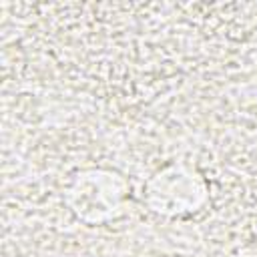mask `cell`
<instances>
[{"label": "cell", "instance_id": "6da1fadb", "mask_svg": "<svg viewBox=\"0 0 257 257\" xmlns=\"http://www.w3.org/2000/svg\"><path fill=\"white\" fill-rule=\"evenodd\" d=\"M128 199V181L120 173L102 167L76 171L64 189L68 211L84 225H106L120 219Z\"/></svg>", "mask_w": 257, "mask_h": 257}, {"label": "cell", "instance_id": "7a4b0ae2", "mask_svg": "<svg viewBox=\"0 0 257 257\" xmlns=\"http://www.w3.org/2000/svg\"><path fill=\"white\" fill-rule=\"evenodd\" d=\"M143 201L149 211L179 219L201 211L209 203V185L193 165L169 163L147 179Z\"/></svg>", "mask_w": 257, "mask_h": 257}]
</instances>
